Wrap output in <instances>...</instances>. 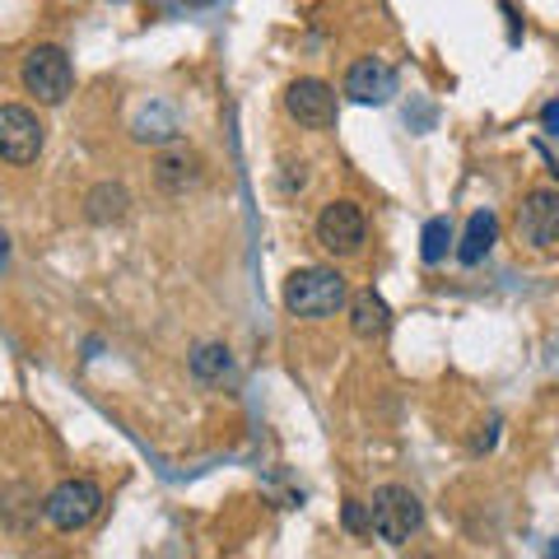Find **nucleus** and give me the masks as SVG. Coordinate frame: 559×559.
Listing matches in <instances>:
<instances>
[{
  "label": "nucleus",
  "instance_id": "9d476101",
  "mask_svg": "<svg viewBox=\"0 0 559 559\" xmlns=\"http://www.w3.org/2000/svg\"><path fill=\"white\" fill-rule=\"evenodd\" d=\"M201 178H205V164H201V154L187 145H173L154 159V187H159L164 197H187V191L201 187Z\"/></svg>",
  "mask_w": 559,
  "mask_h": 559
},
{
  "label": "nucleus",
  "instance_id": "a211bd4d",
  "mask_svg": "<svg viewBox=\"0 0 559 559\" xmlns=\"http://www.w3.org/2000/svg\"><path fill=\"white\" fill-rule=\"evenodd\" d=\"M495 429H499V419H489L485 433H476V452H489V448H495Z\"/></svg>",
  "mask_w": 559,
  "mask_h": 559
},
{
  "label": "nucleus",
  "instance_id": "1a4fd4ad",
  "mask_svg": "<svg viewBox=\"0 0 559 559\" xmlns=\"http://www.w3.org/2000/svg\"><path fill=\"white\" fill-rule=\"evenodd\" d=\"M396 70L382 57H364L345 70V98L359 103V108H382V103L396 98Z\"/></svg>",
  "mask_w": 559,
  "mask_h": 559
},
{
  "label": "nucleus",
  "instance_id": "f03ea898",
  "mask_svg": "<svg viewBox=\"0 0 559 559\" xmlns=\"http://www.w3.org/2000/svg\"><path fill=\"white\" fill-rule=\"evenodd\" d=\"M98 513H103V485H98V480H90V476L61 480V485L43 499V518H47L57 532H66V536L84 532Z\"/></svg>",
  "mask_w": 559,
  "mask_h": 559
},
{
  "label": "nucleus",
  "instance_id": "ddd939ff",
  "mask_svg": "<svg viewBox=\"0 0 559 559\" xmlns=\"http://www.w3.org/2000/svg\"><path fill=\"white\" fill-rule=\"evenodd\" d=\"M127 215H131V191L121 182H98L84 197V219L90 224H121Z\"/></svg>",
  "mask_w": 559,
  "mask_h": 559
},
{
  "label": "nucleus",
  "instance_id": "423d86ee",
  "mask_svg": "<svg viewBox=\"0 0 559 559\" xmlns=\"http://www.w3.org/2000/svg\"><path fill=\"white\" fill-rule=\"evenodd\" d=\"M312 234H318V242L331 257H355V252H364V242H369V219H364V210L355 201H331V205H322Z\"/></svg>",
  "mask_w": 559,
  "mask_h": 559
},
{
  "label": "nucleus",
  "instance_id": "7ed1b4c3",
  "mask_svg": "<svg viewBox=\"0 0 559 559\" xmlns=\"http://www.w3.org/2000/svg\"><path fill=\"white\" fill-rule=\"evenodd\" d=\"M373 532L378 540H388V546H406V540L425 527V503L411 485H382L373 489Z\"/></svg>",
  "mask_w": 559,
  "mask_h": 559
},
{
  "label": "nucleus",
  "instance_id": "2eb2a0df",
  "mask_svg": "<svg viewBox=\"0 0 559 559\" xmlns=\"http://www.w3.org/2000/svg\"><path fill=\"white\" fill-rule=\"evenodd\" d=\"M234 373V349L219 345V341H205L191 349V378L197 382H224Z\"/></svg>",
  "mask_w": 559,
  "mask_h": 559
},
{
  "label": "nucleus",
  "instance_id": "f3484780",
  "mask_svg": "<svg viewBox=\"0 0 559 559\" xmlns=\"http://www.w3.org/2000/svg\"><path fill=\"white\" fill-rule=\"evenodd\" d=\"M341 522H345L349 536H369L373 532V509H369V503H359V499H345Z\"/></svg>",
  "mask_w": 559,
  "mask_h": 559
},
{
  "label": "nucleus",
  "instance_id": "20e7f679",
  "mask_svg": "<svg viewBox=\"0 0 559 559\" xmlns=\"http://www.w3.org/2000/svg\"><path fill=\"white\" fill-rule=\"evenodd\" d=\"M20 80H24V90L47 103V108H57V103L70 98V90H75V66H70V57L61 47H33L28 57H24V70H20Z\"/></svg>",
  "mask_w": 559,
  "mask_h": 559
},
{
  "label": "nucleus",
  "instance_id": "412c9836",
  "mask_svg": "<svg viewBox=\"0 0 559 559\" xmlns=\"http://www.w3.org/2000/svg\"><path fill=\"white\" fill-rule=\"evenodd\" d=\"M187 5H215V0H187Z\"/></svg>",
  "mask_w": 559,
  "mask_h": 559
},
{
  "label": "nucleus",
  "instance_id": "aec40b11",
  "mask_svg": "<svg viewBox=\"0 0 559 559\" xmlns=\"http://www.w3.org/2000/svg\"><path fill=\"white\" fill-rule=\"evenodd\" d=\"M5 261H10V238L0 234V266H5Z\"/></svg>",
  "mask_w": 559,
  "mask_h": 559
},
{
  "label": "nucleus",
  "instance_id": "6e6552de",
  "mask_svg": "<svg viewBox=\"0 0 559 559\" xmlns=\"http://www.w3.org/2000/svg\"><path fill=\"white\" fill-rule=\"evenodd\" d=\"M285 112L299 121L304 131H326L336 127V90L326 80H294L285 90Z\"/></svg>",
  "mask_w": 559,
  "mask_h": 559
},
{
  "label": "nucleus",
  "instance_id": "6ab92c4d",
  "mask_svg": "<svg viewBox=\"0 0 559 559\" xmlns=\"http://www.w3.org/2000/svg\"><path fill=\"white\" fill-rule=\"evenodd\" d=\"M540 121H546V131L559 135V103H546V112H540Z\"/></svg>",
  "mask_w": 559,
  "mask_h": 559
},
{
  "label": "nucleus",
  "instance_id": "39448f33",
  "mask_svg": "<svg viewBox=\"0 0 559 559\" xmlns=\"http://www.w3.org/2000/svg\"><path fill=\"white\" fill-rule=\"evenodd\" d=\"M47 145V127L24 103H0V159L5 164H33Z\"/></svg>",
  "mask_w": 559,
  "mask_h": 559
},
{
  "label": "nucleus",
  "instance_id": "f257e3e1",
  "mask_svg": "<svg viewBox=\"0 0 559 559\" xmlns=\"http://www.w3.org/2000/svg\"><path fill=\"white\" fill-rule=\"evenodd\" d=\"M349 304V285L336 266H304L285 280V308L289 318L326 322Z\"/></svg>",
  "mask_w": 559,
  "mask_h": 559
},
{
  "label": "nucleus",
  "instance_id": "0eeeda50",
  "mask_svg": "<svg viewBox=\"0 0 559 559\" xmlns=\"http://www.w3.org/2000/svg\"><path fill=\"white\" fill-rule=\"evenodd\" d=\"M518 238L532 242L536 252L559 248V191L555 187L527 191V201L518 205Z\"/></svg>",
  "mask_w": 559,
  "mask_h": 559
},
{
  "label": "nucleus",
  "instance_id": "dca6fc26",
  "mask_svg": "<svg viewBox=\"0 0 559 559\" xmlns=\"http://www.w3.org/2000/svg\"><path fill=\"white\" fill-rule=\"evenodd\" d=\"M452 242H457V238H452V219H448V215H433V219L425 224V234H419V257H425L429 266H439Z\"/></svg>",
  "mask_w": 559,
  "mask_h": 559
},
{
  "label": "nucleus",
  "instance_id": "4468645a",
  "mask_svg": "<svg viewBox=\"0 0 559 559\" xmlns=\"http://www.w3.org/2000/svg\"><path fill=\"white\" fill-rule=\"evenodd\" d=\"M38 513H43V499L33 495L28 485L0 489V522H5L10 532H28L33 522H38Z\"/></svg>",
  "mask_w": 559,
  "mask_h": 559
},
{
  "label": "nucleus",
  "instance_id": "9b49d317",
  "mask_svg": "<svg viewBox=\"0 0 559 559\" xmlns=\"http://www.w3.org/2000/svg\"><path fill=\"white\" fill-rule=\"evenodd\" d=\"M349 331H355L359 341H378L392 331V308L378 289H359L355 299H349Z\"/></svg>",
  "mask_w": 559,
  "mask_h": 559
},
{
  "label": "nucleus",
  "instance_id": "f8f14e48",
  "mask_svg": "<svg viewBox=\"0 0 559 559\" xmlns=\"http://www.w3.org/2000/svg\"><path fill=\"white\" fill-rule=\"evenodd\" d=\"M495 242H499V219L489 215V210H476V215L466 219L462 242H457V261L462 266H480V261L495 252Z\"/></svg>",
  "mask_w": 559,
  "mask_h": 559
}]
</instances>
